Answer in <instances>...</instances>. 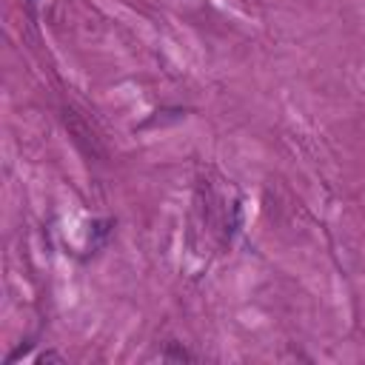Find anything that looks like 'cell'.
Wrapping results in <instances>:
<instances>
[{
	"instance_id": "7a4b0ae2",
	"label": "cell",
	"mask_w": 365,
	"mask_h": 365,
	"mask_svg": "<svg viewBox=\"0 0 365 365\" xmlns=\"http://www.w3.org/2000/svg\"><path fill=\"white\" fill-rule=\"evenodd\" d=\"M51 359H63V356H60V354H43V356H40V362H51Z\"/></svg>"
},
{
	"instance_id": "3957f363",
	"label": "cell",
	"mask_w": 365,
	"mask_h": 365,
	"mask_svg": "<svg viewBox=\"0 0 365 365\" xmlns=\"http://www.w3.org/2000/svg\"><path fill=\"white\" fill-rule=\"evenodd\" d=\"M26 3H29V6H31V9H34V6H37V0H26Z\"/></svg>"
},
{
	"instance_id": "6da1fadb",
	"label": "cell",
	"mask_w": 365,
	"mask_h": 365,
	"mask_svg": "<svg viewBox=\"0 0 365 365\" xmlns=\"http://www.w3.org/2000/svg\"><path fill=\"white\" fill-rule=\"evenodd\" d=\"M160 359H197V356L188 354L185 348H168L165 354H160Z\"/></svg>"
}]
</instances>
